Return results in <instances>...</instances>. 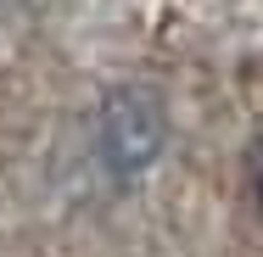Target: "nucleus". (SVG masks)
<instances>
[{
  "instance_id": "2",
  "label": "nucleus",
  "mask_w": 263,
  "mask_h": 257,
  "mask_svg": "<svg viewBox=\"0 0 263 257\" xmlns=\"http://www.w3.org/2000/svg\"><path fill=\"white\" fill-rule=\"evenodd\" d=\"M247 190H252V202H258V212H263V134L247 146Z\"/></svg>"
},
{
  "instance_id": "1",
  "label": "nucleus",
  "mask_w": 263,
  "mask_h": 257,
  "mask_svg": "<svg viewBox=\"0 0 263 257\" xmlns=\"http://www.w3.org/2000/svg\"><path fill=\"white\" fill-rule=\"evenodd\" d=\"M162 140H168V112L162 101L146 90V84H123L101 101V117H96V146H101V162L129 179V173H146L157 162Z\"/></svg>"
}]
</instances>
